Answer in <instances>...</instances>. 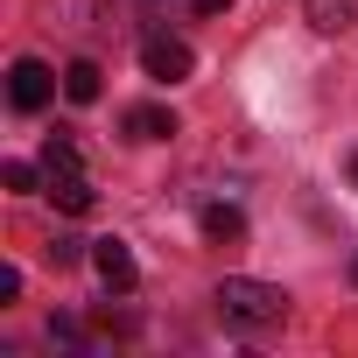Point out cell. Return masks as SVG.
<instances>
[{
	"label": "cell",
	"instance_id": "cell-1",
	"mask_svg": "<svg viewBox=\"0 0 358 358\" xmlns=\"http://www.w3.org/2000/svg\"><path fill=\"white\" fill-rule=\"evenodd\" d=\"M211 302H218V316H225L232 330H274V323H288V295H281L274 281H246V274H225Z\"/></svg>",
	"mask_w": 358,
	"mask_h": 358
},
{
	"label": "cell",
	"instance_id": "cell-2",
	"mask_svg": "<svg viewBox=\"0 0 358 358\" xmlns=\"http://www.w3.org/2000/svg\"><path fill=\"white\" fill-rule=\"evenodd\" d=\"M43 190H50V204L71 211V218H85V211L99 204V190H92V176H85L71 134H50V141H43Z\"/></svg>",
	"mask_w": 358,
	"mask_h": 358
},
{
	"label": "cell",
	"instance_id": "cell-3",
	"mask_svg": "<svg viewBox=\"0 0 358 358\" xmlns=\"http://www.w3.org/2000/svg\"><path fill=\"white\" fill-rule=\"evenodd\" d=\"M141 71H148L155 85H183V78L197 71V57H190L183 36H148V43H141Z\"/></svg>",
	"mask_w": 358,
	"mask_h": 358
},
{
	"label": "cell",
	"instance_id": "cell-4",
	"mask_svg": "<svg viewBox=\"0 0 358 358\" xmlns=\"http://www.w3.org/2000/svg\"><path fill=\"white\" fill-rule=\"evenodd\" d=\"M50 92H57L50 64H36V57H15V71H8V106H15V113H43V106H50Z\"/></svg>",
	"mask_w": 358,
	"mask_h": 358
},
{
	"label": "cell",
	"instance_id": "cell-5",
	"mask_svg": "<svg viewBox=\"0 0 358 358\" xmlns=\"http://www.w3.org/2000/svg\"><path fill=\"white\" fill-rule=\"evenodd\" d=\"M92 267H99V281H106L113 295H127V288L141 281V267H134L127 239H92Z\"/></svg>",
	"mask_w": 358,
	"mask_h": 358
},
{
	"label": "cell",
	"instance_id": "cell-6",
	"mask_svg": "<svg viewBox=\"0 0 358 358\" xmlns=\"http://www.w3.org/2000/svg\"><path fill=\"white\" fill-rule=\"evenodd\" d=\"M99 92H106V71H99L92 57H78V64L64 71V99H71V106H99Z\"/></svg>",
	"mask_w": 358,
	"mask_h": 358
},
{
	"label": "cell",
	"instance_id": "cell-7",
	"mask_svg": "<svg viewBox=\"0 0 358 358\" xmlns=\"http://www.w3.org/2000/svg\"><path fill=\"white\" fill-rule=\"evenodd\" d=\"M120 127H127V141H169V134H176V113H169V106H134Z\"/></svg>",
	"mask_w": 358,
	"mask_h": 358
},
{
	"label": "cell",
	"instance_id": "cell-8",
	"mask_svg": "<svg viewBox=\"0 0 358 358\" xmlns=\"http://www.w3.org/2000/svg\"><path fill=\"white\" fill-rule=\"evenodd\" d=\"M204 239L211 246H239L246 239V211L239 204H204Z\"/></svg>",
	"mask_w": 358,
	"mask_h": 358
},
{
	"label": "cell",
	"instance_id": "cell-9",
	"mask_svg": "<svg viewBox=\"0 0 358 358\" xmlns=\"http://www.w3.org/2000/svg\"><path fill=\"white\" fill-rule=\"evenodd\" d=\"M309 22H316L323 36H344V29L358 22V0H309Z\"/></svg>",
	"mask_w": 358,
	"mask_h": 358
},
{
	"label": "cell",
	"instance_id": "cell-10",
	"mask_svg": "<svg viewBox=\"0 0 358 358\" xmlns=\"http://www.w3.org/2000/svg\"><path fill=\"white\" fill-rule=\"evenodd\" d=\"M0 176H8V190H36V183H43V176H36L29 162H8V169H0Z\"/></svg>",
	"mask_w": 358,
	"mask_h": 358
},
{
	"label": "cell",
	"instance_id": "cell-11",
	"mask_svg": "<svg viewBox=\"0 0 358 358\" xmlns=\"http://www.w3.org/2000/svg\"><path fill=\"white\" fill-rule=\"evenodd\" d=\"M190 8H197V15H225V8H232V0H190Z\"/></svg>",
	"mask_w": 358,
	"mask_h": 358
},
{
	"label": "cell",
	"instance_id": "cell-12",
	"mask_svg": "<svg viewBox=\"0 0 358 358\" xmlns=\"http://www.w3.org/2000/svg\"><path fill=\"white\" fill-rule=\"evenodd\" d=\"M351 183H358V155H351Z\"/></svg>",
	"mask_w": 358,
	"mask_h": 358
},
{
	"label": "cell",
	"instance_id": "cell-13",
	"mask_svg": "<svg viewBox=\"0 0 358 358\" xmlns=\"http://www.w3.org/2000/svg\"><path fill=\"white\" fill-rule=\"evenodd\" d=\"M351 281H358V253H351Z\"/></svg>",
	"mask_w": 358,
	"mask_h": 358
}]
</instances>
